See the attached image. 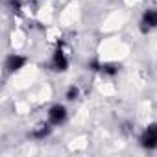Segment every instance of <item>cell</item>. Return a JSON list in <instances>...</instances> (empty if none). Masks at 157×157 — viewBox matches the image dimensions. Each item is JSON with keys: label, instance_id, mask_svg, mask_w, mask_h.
<instances>
[{"label": "cell", "instance_id": "cell-1", "mask_svg": "<svg viewBox=\"0 0 157 157\" xmlns=\"http://www.w3.org/2000/svg\"><path fill=\"white\" fill-rule=\"evenodd\" d=\"M70 67V59L63 48V43H59L56 46V50L52 52V57H50V68L54 72H67Z\"/></svg>", "mask_w": 157, "mask_h": 157}, {"label": "cell", "instance_id": "cell-2", "mask_svg": "<svg viewBox=\"0 0 157 157\" xmlns=\"http://www.w3.org/2000/svg\"><path fill=\"white\" fill-rule=\"evenodd\" d=\"M139 146L144 148V150H150V151L157 150V122L148 124L140 131V135H139Z\"/></svg>", "mask_w": 157, "mask_h": 157}, {"label": "cell", "instance_id": "cell-3", "mask_svg": "<svg viewBox=\"0 0 157 157\" xmlns=\"http://www.w3.org/2000/svg\"><path fill=\"white\" fill-rule=\"evenodd\" d=\"M46 120H48L54 128L63 126V124L68 120V109H67V105H63V104H54V105H50V109H48V113H46Z\"/></svg>", "mask_w": 157, "mask_h": 157}, {"label": "cell", "instance_id": "cell-4", "mask_svg": "<svg viewBox=\"0 0 157 157\" xmlns=\"http://www.w3.org/2000/svg\"><path fill=\"white\" fill-rule=\"evenodd\" d=\"M28 63V57L26 56H21V54H8L6 59H4V68L8 74H15L19 72L21 68H24Z\"/></svg>", "mask_w": 157, "mask_h": 157}, {"label": "cell", "instance_id": "cell-5", "mask_svg": "<svg viewBox=\"0 0 157 157\" xmlns=\"http://www.w3.org/2000/svg\"><path fill=\"white\" fill-rule=\"evenodd\" d=\"M87 68H91L102 76H109V78H113L120 72V67L117 63H102V61H91V63H87Z\"/></svg>", "mask_w": 157, "mask_h": 157}, {"label": "cell", "instance_id": "cell-6", "mask_svg": "<svg viewBox=\"0 0 157 157\" xmlns=\"http://www.w3.org/2000/svg\"><path fill=\"white\" fill-rule=\"evenodd\" d=\"M139 28L142 33H150L151 30L157 28V10L155 8H150L142 13L140 17V22H139Z\"/></svg>", "mask_w": 157, "mask_h": 157}, {"label": "cell", "instance_id": "cell-7", "mask_svg": "<svg viewBox=\"0 0 157 157\" xmlns=\"http://www.w3.org/2000/svg\"><path fill=\"white\" fill-rule=\"evenodd\" d=\"M52 129H54V126L46 120V122H41V124H37L30 133H28V139H32V140H44V139H48L50 135H52Z\"/></svg>", "mask_w": 157, "mask_h": 157}, {"label": "cell", "instance_id": "cell-8", "mask_svg": "<svg viewBox=\"0 0 157 157\" xmlns=\"http://www.w3.org/2000/svg\"><path fill=\"white\" fill-rule=\"evenodd\" d=\"M65 98H67L68 102L78 100V98H80V87H78V85H70V87L67 89V93H65Z\"/></svg>", "mask_w": 157, "mask_h": 157}, {"label": "cell", "instance_id": "cell-9", "mask_svg": "<svg viewBox=\"0 0 157 157\" xmlns=\"http://www.w3.org/2000/svg\"><path fill=\"white\" fill-rule=\"evenodd\" d=\"M10 10H11L13 13H21L22 2H21V0H10Z\"/></svg>", "mask_w": 157, "mask_h": 157}]
</instances>
